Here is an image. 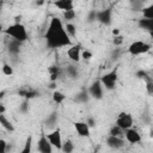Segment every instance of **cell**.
I'll return each mask as SVG.
<instances>
[{"mask_svg": "<svg viewBox=\"0 0 153 153\" xmlns=\"http://www.w3.org/2000/svg\"><path fill=\"white\" fill-rule=\"evenodd\" d=\"M44 38H45L47 45L51 49L72 45L71 36L67 33L66 27L63 26L61 19H59L57 17L51 18L49 26L47 29V32L44 35Z\"/></svg>", "mask_w": 153, "mask_h": 153, "instance_id": "obj_1", "label": "cell"}, {"mask_svg": "<svg viewBox=\"0 0 153 153\" xmlns=\"http://www.w3.org/2000/svg\"><path fill=\"white\" fill-rule=\"evenodd\" d=\"M4 32L6 35H8L10 37H12V39H16V41H19V42H25L27 39L26 29L20 23H14V24L10 25L7 29H5Z\"/></svg>", "mask_w": 153, "mask_h": 153, "instance_id": "obj_2", "label": "cell"}, {"mask_svg": "<svg viewBox=\"0 0 153 153\" xmlns=\"http://www.w3.org/2000/svg\"><path fill=\"white\" fill-rule=\"evenodd\" d=\"M151 50V45L143 41H134L133 43H130V45L128 47V51L130 55L136 56V55H141V54H146Z\"/></svg>", "mask_w": 153, "mask_h": 153, "instance_id": "obj_3", "label": "cell"}, {"mask_svg": "<svg viewBox=\"0 0 153 153\" xmlns=\"http://www.w3.org/2000/svg\"><path fill=\"white\" fill-rule=\"evenodd\" d=\"M100 82L103 84V86L106 90H114L116 87V82H117V69L115 68L111 72L102 75Z\"/></svg>", "mask_w": 153, "mask_h": 153, "instance_id": "obj_4", "label": "cell"}, {"mask_svg": "<svg viewBox=\"0 0 153 153\" xmlns=\"http://www.w3.org/2000/svg\"><path fill=\"white\" fill-rule=\"evenodd\" d=\"M115 124H117L123 130H126L128 128H131V126H133V117L128 112H120L117 118H116V123Z\"/></svg>", "mask_w": 153, "mask_h": 153, "instance_id": "obj_5", "label": "cell"}, {"mask_svg": "<svg viewBox=\"0 0 153 153\" xmlns=\"http://www.w3.org/2000/svg\"><path fill=\"white\" fill-rule=\"evenodd\" d=\"M88 93L91 97H93L94 99H102L103 98V84L100 82V80L94 81L90 88H88Z\"/></svg>", "mask_w": 153, "mask_h": 153, "instance_id": "obj_6", "label": "cell"}, {"mask_svg": "<svg viewBox=\"0 0 153 153\" xmlns=\"http://www.w3.org/2000/svg\"><path fill=\"white\" fill-rule=\"evenodd\" d=\"M124 139L129 143H133L134 145V143H137V142L141 141V135H140V133L136 129L128 128V129L124 130Z\"/></svg>", "mask_w": 153, "mask_h": 153, "instance_id": "obj_7", "label": "cell"}, {"mask_svg": "<svg viewBox=\"0 0 153 153\" xmlns=\"http://www.w3.org/2000/svg\"><path fill=\"white\" fill-rule=\"evenodd\" d=\"M37 149L41 153H51L53 151V145L50 143L49 139L45 135H42L41 139L37 142Z\"/></svg>", "mask_w": 153, "mask_h": 153, "instance_id": "obj_8", "label": "cell"}, {"mask_svg": "<svg viewBox=\"0 0 153 153\" xmlns=\"http://www.w3.org/2000/svg\"><path fill=\"white\" fill-rule=\"evenodd\" d=\"M47 137L49 139V141H50V143L53 145V147H55V148H57V149H61V148H62V143H63V141H62L61 133H60L59 129H56V130L51 131L50 134H48Z\"/></svg>", "mask_w": 153, "mask_h": 153, "instance_id": "obj_9", "label": "cell"}, {"mask_svg": "<svg viewBox=\"0 0 153 153\" xmlns=\"http://www.w3.org/2000/svg\"><path fill=\"white\" fill-rule=\"evenodd\" d=\"M106 143L110 148H114V149H120L124 146V139L123 137H120V136H114V135H109L106 137Z\"/></svg>", "mask_w": 153, "mask_h": 153, "instance_id": "obj_10", "label": "cell"}, {"mask_svg": "<svg viewBox=\"0 0 153 153\" xmlns=\"http://www.w3.org/2000/svg\"><path fill=\"white\" fill-rule=\"evenodd\" d=\"M18 94L20 97H23V98H25V99L29 100V99H32V98L37 97L39 93L36 90H33L32 87H30V86H23V87H20L18 90Z\"/></svg>", "mask_w": 153, "mask_h": 153, "instance_id": "obj_11", "label": "cell"}, {"mask_svg": "<svg viewBox=\"0 0 153 153\" xmlns=\"http://www.w3.org/2000/svg\"><path fill=\"white\" fill-rule=\"evenodd\" d=\"M74 128H75L79 136H81V137H88L90 136V128L91 127L87 124V122H75Z\"/></svg>", "mask_w": 153, "mask_h": 153, "instance_id": "obj_12", "label": "cell"}, {"mask_svg": "<svg viewBox=\"0 0 153 153\" xmlns=\"http://www.w3.org/2000/svg\"><path fill=\"white\" fill-rule=\"evenodd\" d=\"M67 56L69 57V60H72L73 62H79L81 59V47L78 45H72L68 50H67Z\"/></svg>", "mask_w": 153, "mask_h": 153, "instance_id": "obj_13", "label": "cell"}, {"mask_svg": "<svg viewBox=\"0 0 153 153\" xmlns=\"http://www.w3.org/2000/svg\"><path fill=\"white\" fill-rule=\"evenodd\" d=\"M97 20L100 22L102 24L110 25V23H111V10L106 8L104 11L97 12Z\"/></svg>", "mask_w": 153, "mask_h": 153, "instance_id": "obj_14", "label": "cell"}, {"mask_svg": "<svg viewBox=\"0 0 153 153\" xmlns=\"http://www.w3.org/2000/svg\"><path fill=\"white\" fill-rule=\"evenodd\" d=\"M54 5H55V7H57L62 12L69 11V10H74V2H73V0H56L54 2Z\"/></svg>", "mask_w": 153, "mask_h": 153, "instance_id": "obj_15", "label": "cell"}, {"mask_svg": "<svg viewBox=\"0 0 153 153\" xmlns=\"http://www.w3.org/2000/svg\"><path fill=\"white\" fill-rule=\"evenodd\" d=\"M48 72H49V75H50L49 76L50 81H56L61 75V68L59 66H50L48 68Z\"/></svg>", "mask_w": 153, "mask_h": 153, "instance_id": "obj_16", "label": "cell"}, {"mask_svg": "<svg viewBox=\"0 0 153 153\" xmlns=\"http://www.w3.org/2000/svg\"><path fill=\"white\" fill-rule=\"evenodd\" d=\"M139 26L141 29L147 30L148 32L153 31V18L152 19H147V18H142L139 20Z\"/></svg>", "mask_w": 153, "mask_h": 153, "instance_id": "obj_17", "label": "cell"}, {"mask_svg": "<svg viewBox=\"0 0 153 153\" xmlns=\"http://www.w3.org/2000/svg\"><path fill=\"white\" fill-rule=\"evenodd\" d=\"M0 124L8 131H14V126L12 124L11 121H8L5 116V114H0Z\"/></svg>", "mask_w": 153, "mask_h": 153, "instance_id": "obj_18", "label": "cell"}, {"mask_svg": "<svg viewBox=\"0 0 153 153\" xmlns=\"http://www.w3.org/2000/svg\"><path fill=\"white\" fill-rule=\"evenodd\" d=\"M109 135H114V136L123 137V136H124V130H123L121 127H118L117 124H115V126H112V127L110 128V130H109Z\"/></svg>", "mask_w": 153, "mask_h": 153, "instance_id": "obj_19", "label": "cell"}, {"mask_svg": "<svg viewBox=\"0 0 153 153\" xmlns=\"http://www.w3.org/2000/svg\"><path fill=\"white\" fill-rule=\"evenodd\" d=\"M20 43H22V42L13 39V41L11 42L10 47H8L10 53H11V54H18V53H19V45H20Z\"/></svg>", "mask_w": 153, "mask_h": 153, "instance_id": "obj_20", "label": "cell"}, {"mask_svg": "<svg viewBox=\"0 0 153 153\" xmlns=\"http://www.w3.org/2000/svg\"><path fill=\"white\" fill-rule=\"evenodd\" d=\"M65 98H66V96H65L62 92H60V91H54V93H53V100H54L56 104H61V103L65 100Z\"/></svg>", "mask_w": 153, "mask_h": 153, "instance_id": "obj_21", "label": "cell"}, {"mask_svg": "<svg viewBox=\"0 0 153 153\" xmlns=\"http://www.w3.org/2000/svg\"><path fill=\"white\" fill-rule=\"evenodd\" d=\"M142 14H143V18L152 19L153 18V4H151L147 7H143L142 8Z\"/></svg>", "mask_w": 153, "mask_h": 153, "instance_id": "obj_22", "label": "cell"}, {"mask_svg": "<svg viewBox=\"0 0 153 153\" xmlns=\"http://www.w3.org/2000/svg\"><path fill=\"white\" fill-rule=\"evenodd\" d=\"M73 149H74V146H73L72 141L67 140V141H65V142L62 143V148H61L62 152H65V153H71V152H73Z\"/></svg>", "mask_w": 153, "mask_h": 153, "instance_id": "obj_23", "label": "cell"}, {"mask_svg": "<svg viewBox=\"0 0 153 153\" xmlns=\"http://www.w3.org/2000/svg\"><path fill=\"white\" fill-rule=\"evenodd\" d=\"M65 27H66L67 33H68L71 37H75V35H76V29H75V25H74V24H72V23H67Z\"/></svg>", "mask_w": 153, "mask_h": 153, "instance_id": "obj_24", "label": "cell"}, {"mask_svg": "<svg viewBox=\"0 0 153 153\" xmlns=\"http://www.w3.org/2000/svg\"><path fill=\"white\" fill-rule=\"evenodd\" d=\"M31 143H32V136H27L25 141V146L22 149V153H30L31 152Z\"/></svg>", "mask_w": 153, "mask_h": 153, "instance_id": "obj_25", "label": "cell"}, {"mask_svg": "<svg viewBox=\"0 0 153 153\" xmlns=\"http://www.w3.org/2000/svg\"><path fill=\"white\" fill-rule=\"evenodd\" d=\"M75 11L74 10H69V11H65L63 12V18L66 20H73L75 18Z\"/></svg>", "mask_w": 153, "mask_h": 153, "instance_id": "obj_26", "label": "cell"}, {"mask_svg": "<svg viewBox=\"0 0 153 153\" xmlns=\"http://www.w3.org/2000/svg\"><path fill=\"white\" fill-rule=\"evenodd\" d=\"M2 73H4L5 75L11 76V75L13 74V68H12L8 63H4V65H2Z\"/></svg>", "mask_w": 153, "mask_h": 153, "instance_id": "obj_27", "label": "cell"}, {"mask_svg": "<svg viewBox=\"0 0 153 153\" xmlns=\"http://www.w3.org/2000/svg\"><path fill=\"white\" fill-rule=\"evenodd\" d=\"M67 74H68L71 78H75V76L78 75V69H76V67H74V66H68V67H67Z\"/></svg>", "mask_w": 153, "mask_h": 153, "instance_id": "obj_28", "label": "cell"}, {"mask_svg": "<svg viewBox=\"0 0 153 153\" xmlns=\"http://www.w3.org/2000/svg\"><path fill=\"white\" fill-rule=\"evenodd\" d=\"M88 91H81L80 93H79V96L76 97V99L79 100V102H87V99H88Z\"/></svg>", "mask_w": 153, "mask_h": 153, "instance_id": "obj_29", "label": "cell"}, {"mask_svg": "<svg viewBox=\"0 0 153 153\" xmlns=\"http://www.w3.org/2000/svg\"><path fill=\"white\" fill-rule=\"evenodd\" d=\"M146 91H147V93L149 96L153 97V80L152 79L146 81Z\"/></svg>", "mask_w": 153, "mask_h": 153, "instance_id": "obj_30", "label": "cell"}, {"mask_svg": "<svg viewBox=\"0 0 153 153\" xmlns=\"http://www.w3.org/2000/svg\"><path fill=\"white\" fill-rule=\"evenodd\" d=\"M92 56H93V54H92L90 50H82V51H81V57H82L84 60H91Z\"/></svg>", "mask_w": 153, "mask_h": 153, "instance_id": "obj_31", "label": "cell"}, {"mask_svg": "<svg viewBox=\"0 0 153 153\" xmlns=\"http://www.w3.org/2000/svg\"><path fill=\"white\" fill-rule=\"evenodd\" d=\"M123 42V37L121 35H117V36H114V39H112V43L115 45H121Z\"/></svg>", "mask_w": 153, "mask_h": 153, "instance_id": "obj_32", "label": "cell"}, {"mask_svg": "<svg viewBox=\"0 0 153 153\" xmlns=\"http://www.w3.org/2000/svg\"><path fill=\"white\" fill-rule=\"evenodd\" d=\"M55 122H56V114L54 112V114H51V116L49 117L48 123H49V126L51 127V126H54V124H55Z\"/></svg>", "mask_w": 153, "mask_h": 153, "instance_id": "obj_33", "label": "cell"}, {"mask_svg": "<svg viewBox=\"0 0 153 153\" xmlns=\"http://www.w3.org/2000/svg\"><path fill=\"white\" fill-rule=\"evenodd\" d=\"M0 146H1L0 152H1V153H6V149H7V143L5 142V140H0Z\"/></svg>", "mask_w": 153, "mask_h": 153, "instance_id": "obj_34", "label": "cell"}, {"mask_svg": "<svg viewBox=\"0 0 153 153\" xmlns=\"http://www.w3.org/2000/svg\"><path fill=\"white\" fill-rule=\"evenodd\" d=\"M29 110V105H27V99L22 104V106H20V111L22 112H26Z\"/></svg>", "mask_w": 153, "mask_h": 153, "instance_id": "obj_35", "label": "cell"}, {"mask_svg": "<svg viewBox=\"0 0 153 153\" xmlns=\"http://www.w3.org/2000/svg\"><path fill=\"white\" fill-rule=\"evenodd\" d=\"M86 122H87V124H88V126H90V127H91V128H92V127H94V126H96V121H94V120H93V118H92V117H88V118H87V120H86Z\"/></svg>", "mask_w": 153, "mask_h": 153, "instance_id": "obj_36", "label": "cell"}, {"mask_svg": "<svg viewBox=\"0 0 153 153\" xmlns=\"http://www.w3.org/2000/svg\"><path fill=\"white\" fill-rule=\"evenodd\" d=\"M5 111H6L5 105L4 104H0V114H5Z\"/></svg>", "mask_w": 153, "mask_h": 153, "instance_id": "obj_37", "label": "cell"}, {"mask_svg": "<svg viewBox=\"0 0 153 153\" xmlns=\"http://www.w3.org/2000/svg\"><path fill=\"white\" fill-rule=\"evenodd\" d=\"M112 35H114V36L120 35V30H118V29H114V30H112Z\"/></svg>", "mask_w": 153, "mask_h": 153, "instance_id": "obj_38", "label": "cell"}, {"mask_svg": "<svg viewBox=\"0 0 153 153\" xmlns=\"http://www.w3.org/2000/svg\"><path fill=\"white\" fill-rule=\"evenodd\" d=\"M149 36H151V37H152V39H153V31H151V32H149Z\"/></svg>", "mask_w": 153, "mask_h": 153, "instance_id": "obj_39", "label": "cell"}, {"mask_svg": "<svg viewBox=\"0 0 153 153\" xmlns=\"http://www.w3.org/2000/svg\"><path fill=\"white\" fill-rule=\"evenodd\" d=\"M2 2H7V1H10V0H1Z\"/></svg>", "mask_w": 153, "mask_h": 153, "instance_id": "obj_40", "label": "cell"}]
</instances>
